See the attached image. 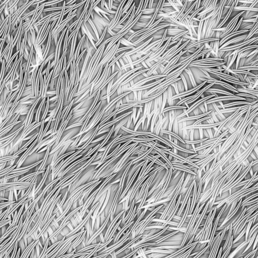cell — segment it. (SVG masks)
Returning a JSON list of instances; mask_svg holds the SVG:
<instances>
[{
	"label": "cell",
	"mask_w": 258,
	"mask_h": 258,
	"mask_svg": "<svg viewBox=\"0 0 258 258\" xmlns=\"http://www.w3.org/2000/svg\"><path fill=\"white\" fill-rule=\"evenodd\" d=\"M183 41V37L181 38V39H180L176 44L172 46V48H170L169 50L165 52V53L163 54L160 58H158L157 60L154 61L155 62H156V63L153 64L152 66L150 68H149V70L147 73V74L149 77L153 75L152 74L153 72L157 71L162 64H163V65L164 64L166 65L172 58H174V57L177 55L181 51H182L183 49L186 48L191 40L189 39L188 41H186L184 44H183L182 46H180L182 44Z\"/></svg>",
	"instance_id": "1"
},
{
	"label": "cell",
	"mask_w": 258,
	"mask_h": 258,
	"mask_svg": "<svg viewBox=\"0 0 258 258\" xmlns=\"http://www.w3.org/2000/svg\"><path fill=\"white\" fill-rule=\"evenodd\" d=\"M216 213V209L213 211H211L207 217L206 221L205 222L204 226L201 231L199 232L198 235H197L195 239L198 240L199 242H209L210 236L211 233L212 227V222L214 218L215 214Z\"/></svg>",
	"instance_id": "2"
},
{
	"label": "cell",
	"mask_w": 258,
	"mask_h": 258,
	"mask_svg": "<svg viewBox=\"0 0 258 258\" xmlns=\"http://www.w3.org/2000/svg\"><path fill=\"white\" fill-rule=\"evenodd\" d=\"M229 231L227 238L223 247H221L219 250L217 258H227L232 248L233 242V222H232L229 225Z\"/></svg>",
	"instance_id": "3"
},
{
	"label": "cell",
	"mask_w": 258,
	"mask_h": 258,
	"mask_svg": "<svg viewBox=\"0 0 258 258\" xmlns=\"http://www.w3.org/2000/svg\"><path fill=\"white\" fill-rule=\"evenodd\" d=\"M227 227H225L224 229L220 231L215 238L213 240L212 246L211 247V251L209 256L208 258H216L218 255V252L219 251V248L222 242L223 238L225 236L226 232L227 231Z\"/></svg>",
	"instance_id": "4"
},
{
	"label": "cell",
	"mask_w": 258,
	"mask_h": 258,
	"mask_svg": "<svg viewBox=\"0 0 258 258\" xmlns=\"http://www.w3.org/2000/svg\"><path fill=\"white\" fill-rule=\"evenodd\" d=\"M127 2V1H122V2L120 3L118 7V9L116 11V14L115 15L114 18L112 19V20L110 22L109 25L107 26L108 29L112 30L118 25V23H119L121 20L120 19L122 16L124 5Z\"/></svg>",
	"instance_id": "5"
},
{
	"label": "cell",
	"mask_w": 258,
	"mask_h": 258,
	"mask_svg": "<svg viewBox=\"0 0 258 258\" xmlns=\"http://www.w3.org/2000/svg\"><path fill=\"white\" fill-rule=\"evenodd\" d=\"M172 37L173 36H169V39L166 41L165 44L160 49L157 50V51H156L151 54V56H150L146 61H145V62L151 63L153 61H155V60L158 59V58H160L161 56L165 53V51L167 50V48L169 47V44L171 42V39H172Z\"/></svg>",
	"instance_id": "6"
},
{
	"label": "cell",
	"mask_w": 258,
	"mask_h": 258,
	"mask_svg": "<svg viewBox=\"0 0 258 258\" xmlns=\"http://www.w3.org/2000/svg\"><path fill=\"white\" fill-rule=\"evenodd\" d=\"M216 94H213V95H210V96H206V97H204V98H202V99H200V100H198V101H196V102H195L193 105H191L188 109H187V110H186V109L184 110V112L181 114L180 116H178V117H177V118L178 119V118L183 117H184V116L188 115V114H190L191 112H192V111H193L194 110H195L196 108H197L198 106H199L201 104H202V103H203V102H205V101L208 100L209 99H210V98H212V97H214V96H216Z\"/></svg>",
	"instance_id": "7"
},
{
	"label": "cell",
	"mask_w": 258,
	"mask_h": 258,
	"mask_svg": "<svg viewBox=\"0 0 258 258\" xmlns=\"http://www.w3.org/2000/svg\"><path fill=\"white\" fill-rule=\"evenodd\" d=\"M171 176H172V169L170 168L169 171H168V172L166 173V175L165 176V177L164 178V179L162 180L163 182V186L161 188V190L158 193V194L155 196V198L154 199V202H156L157 200L161 197V196H162V195L164 194V193L165 192V191L166 190L167 188V186L169 184L170 179H171Z\"/></svg>",
	"instance_id": "8"
},
{
	"label": "cell",
	"mask_w": 258,
	"mask_h": 258,
	"mask_svg": "<svg viewBox=\"0 0 258 258\" xmlns=\"http://www.w3.org/2000/svg\"><path fill=\"white\" fill-rule=\"evenodd\" d=\"M206 83H207V81H205L204 82H203L202 83H201L200 84L198 85L196 87H194V88L190 89V90H188V91H184L183 92L180 93L179 94H178L174 95L173 96V97H172V100H175L176 99H180L181 100H182V98H183V97H186V96H189V95H192V94L196 92L200 88H201Z\"/></svg>",
	"instance_id": "9"
},
{
	"label": "cell",
	"mask_w": 258,
	"mask_h": 258,
	"mask_svg": "<svg viewBox=\"0 0 258 258\" xmlns=\"http://www.w3.org/2000/svg\"><path fill=\"white\" fill-rule=\"evenodd\" d=\"M165 80V78L160 79L157 81H155V82H153L152 83H150L148 84L145 85H143L140 87H136V88H132V87H129L128 88L127 90V92L128 91H145L147 89H150V88H152L154 87H155L156 86H157L158 85L160 84L161 82H162L163 81Z\"/></svg>",
	"instance_id": "10"
},
{
	"label": "cell",
	"mask_w": 258,
	"mask_h": 258,
	"mask_svg": "<svg viewBox=\"0 0 258 258\" xmlns=\"http://www.w3.org/2000/svg\"><path fill=\"white\" fill-rule=\"evenodd\" d=\"M167 76V75H166L164 74H158L157 75H153L152 76H150L148 77H147V78L143 79L142 80L139 81L138 82L136 83L133 86L131 87H132V88H136V87H140V86H142L143 85H144L145 84H146V83L150 81H152L153 80L158 79L159 78H165V77H166Z\"/></svg>",
	"instance_id": "11"
},
{
	"label": "cell",
	"mask_w": 258,
	"mask_h": 258,
	"mask_svg": "<svg viewBox=\"0 0 258 258\" xmlns=\"http://www.w3.org/2000/svg\"><path fill=\"white\" fill-rule=\"evenodd\" d=\"M153 37L152 36L150 38H149L148 40L145 41L143 44H141L140 46H137L136 48H135L134 49H133L129 52H126V53L124 55V56H133L134 55L138 53L141 51H142L143 49H144L145 48H146L148 44H150V42L152 40H153Z\"/></svg>",
	"instance_id": "12"
},
{
	"label": "cell",
	"mask_w": 258,
	"mask_h": 258,
	"mask_svg": "<svg viewBox=\"0 0 258 258\" xmlns=\"http://www.w3.org/2000/svg\"><path fill=\"white\" fill-rule=\"evenodd\" d=\"M219 39H217V38H216L201 39L200 40L196 41L194 43H192V44H189V46H187L184 49L188 51V50H190L191 49L195 48V47L197 48V49H199V48H201L202 46H200L202 44H205L206 43H208L209 42H211V41H216V40H219Z\"/></svg>",
	"instance_id": "13"
},
{
	"label": "cell",
	"mask_w": 258,
	"mask_h": 258,
	"mask_svg": "<svg viewBox=\"0 0 258 258\" xmlns=\"http://www.w3.org/2000/svg\"><path fill=\"white\" fill-rule=\"evenodd\" d=\"M162 3H163V1H158V2L157 3L156 7V9H155V12L154 13L152 18L149 21L148 23L147 24V25H146V26L145 28H151L152 27V26L153 25V24L155 23V20L157 18V16L158 15L160 8H161V5H162Z\"/></svg>",
	"instance_id": "14"
},
{
	"label": "cell",
	"mask_w": 258,
	"mask_h": 258,
	"mask_svg": "<svg viewBox=\"0 0 258 258\" xmlns=\"http://www.w3.org/2000/svg\"><path fill=\"white\" fill-rule=\"evenodd\" d=\"M187 52H188V51H187V50H185L184 51H182L177 55H176L175 57H174V58H172L171 60H170V61L165 65V71L167 69H168L170 67H171V66L175 65L177 64V63L180 60L181 57L184 54H186Z\"/></svg>",
	"instance_id": "15"
},
{
	"label": "cell",
	"mask_w": 258,
	"mask_h": 258,
	"mask_svg": "<svg viewBox=\"0 0 258 258\" xmlns=\"http://www.w3.org/2000/svg\"><path fill=\"white\" fill-rule=\"evenodd\" d=\"M230 99H245L243 98L237 97L235 95H230V96H220V97H216L214 98L209 99L206 102L207 104H210V103H214L217 101H221V100H229Z\"/></svg>",
	"instance_id": "16"
},
{
	"label": "cell",
	"mask_w": 258,
	"mask_h": 258,
	"mask_svg": "<svg viewBox=\"0 0 258 258\" xmlns=\"http://www.w3.org/2000/svg\"><path fill=\"white\" fill-rule=\"evenodd\" d=\"M195 183H196V181L195 180L193 182V183H192L191 185L190 186L189 188L188 191L187 192L186 195H185V198H184V201H183V202L182 203V206H181V208H180L179 212L178 213V215H180L181 214V213L183 212L184 208H185V205H186V204H187V201H188L189 197L190 196V194H191V192L192 191V189L193 188V186H194Z\"/></svg>",
	"instance_id": "17"
},
{
	"label": "cell",
	"mask_w": 258,
	"mask_h": 258,
	"mask_svg": "<svg viewBox=\"0 0 258 258\" xmlns=\"http://www.w3.org/2000/svg\"><path fill=\"white\" fill-rule=\"evenodd\" d=\"M238 2H239L238 1H233V3L231 4L230 8L229 9L228 12H227V14L225 16V18H224V19H223V20L221 21V23H220L219 25L217 26V28H216L217 29H219L220 27H222V26L224 24V23L228 20V19H229V17H230V15H231V13L232 12V10H233L234 7H236V6L238 5Z\"/></svg>",
	"instance_id": "18"
},
{
	"label": "cell",
	"mask_w": 258,
	"mask_h": 258,
	"mask_svg": "<svg viewBox=\"0 0 258 258\" xmlns=\"http://www.w3.org/2000/svg\"><path fill=\"white\" fill-rule=\"evenodd\" d=\"M249 243H250V239H248L247 241H245V240L243 243H242V244L240 245L239 246H238V247L236 248L235 250H234V251H233V252H232L231 254H230L229 256H228L227 258H234V257H235V255L238 254V252H240L241 249L245 248L248 244H249Z\"/></svg>",
	"instance_id": "19"
},
{
	"label": "cell",
	"mask_w": 258,
	"mask_h": 258,
	"mask_svg": "<svg viewBox=\"0 0 258 258\" xmlns=\"http://www.w3.org/2000/svg\"><path fill=\"white\" fill-rule=\"evenodd\" d=\"M167 29V34L171 36H175L176 35H178L180 33H182L184 31H186V30H184L183 29H181L179 27H174V28H168Z\"/></svg>",
	"instance_id": "20"
},
{
	"label": "cell",
	"mask_w": 258,
	"mask_h": 258,
	"mask_svg": "<svg viewBox=\"0 0 258 258\" xmlns=\"http://www.w3.org/2000/svg\"><path fill=\"white\" fill-rule=\"evenodd\" d=\"M185 71L188 74L189 79H190V82L191 83L192 86L193 87V88L197 86L198 85L197 84L196 81V80L195 79V77L194 76L193 74L191 69L190 68V67H188V68L186 69L185 70Z\"/></svg>",
	"instance_id": "21"
},
{
	"label": "cell",
	"mask_w": 258,
	"mask_h": 258,
	"mask_svg": "<svg viewBox=\"0 0 258 258\" xmlns=\"http://www.w3.org/2000/svg\"><path fill=\"white\" fill-rule=\"evenodd\" d=\"M197 2H198V1H195L194 3L190 6V8H189L188 10L186 11L185 13L183 15V16L180 18V20H179V21L180 22H181V23H183V22H184V20L187 18V17L189 15V14H190V13L192 12V10H193V9L195 8V7L196 5Z\"/></svg>",
	"instance_id": "22"
},
{
	"label": "cell",
	"mask_w": 258,
	"mask_h": 258,
	"mask_svg": "<svg viewBox=\"0 0 258 258\" xmlns=\"http://www.w3.org/2000/svg\"><path fill=\"white\" fill-rule=\"evenodd\" d=\"M167 102L168 103L170 106H172L174 105V101L172 100V97H173V91L172 89L171 85H170L167 88Z\"/></svg>",
	"instance_id": "23"
},
{
	"label": "cell",
	"mask_w": 258,
	"mask_h": 258,
	"mask_svg": "<svg viewBox=\"0 0 258 258\" xmlns=\"http://www.w3.org/2000/svg\"><path fill=\"white\" fill-rule=\"evenodd\" d=\"M190 203H191V198H189V201H188V205H187V207L186 211L185 212V213H184L183 217L182 218L181 221L180 222V223H179V224L178 225V228H180V227H181L183 224H184L185 220H186V218H187V216H188V213H189V210H190Z\"/></svg>",
	"instance_id": "24"
},
{
	"label": "cell",
	"mask_w": 258,
	"mask_h": 258,
	"mask_svg": "<svg viewBox=\"0 0 258 258\" xmlns=\"http://www.w3.org/2000/svg\"><path fill=\"white\" fill-rule=\"evenodd\" d=\"M140 167L137 170V171L135 172V174H134V175L133 176L132 178L131 179L130 181V182L129 183H128L127 185V187H126V189L124 191V193H123V194L122 195V197L124 196L126 194V193H127V192H128L129 190L130 189V188L131 186L132 185V183L134 181L135 179V178H136V176L137 175V174H138L139 171H140Z\"/></svg>",
	"instance_id": "25"
},
{
	"label": "cell",
	"mask_w": 258,
	"mask_h": 258,
	"mask_svg": "<svg viewBox=\"0 0 258 258\" xmlns=\"http://www.w3.org/2000/svg\"><path fill=\"white\" fill-rule=\"evenodd\" d=\"M188 108L187 106H181V105H172V106H170L169 107H165V108L163 110L162 114H164L165 112L167 111H171V110H181V109H187Z\"/></svg>",
	"instance_id": "26"
},
{
	"label": "cell",
	"mask_w": 258,
	"mask_h": 258,
	"mask_svg": "<svg viewBox=\"0 0 258 258\" xmlns=\"http://www.w3.org/2000/svg\"><path fill=\"white\" fill-rule=\"evenodd\" d=\"M258 232V231H257V230L255 231V232H254V234H253V235H252V236H251V238H248V239H250V243H249V244H248V245L247 246V248L245 249V250H244V252L240 254V256L243 255L244 253H245L247 251H248V250L251 248V247L252 246V245L254 243V240H255V238H256V235L257 234Z\"/></svg>",
	"instance_id": "27"
},
{
	"label": "cell",
	"mask_w": 258,
	"mask_h": 258,
	"mask_svg": "<svg viewBox=\"0 0 258 258\" xmlns=\"http://www.w3.org/2000/svg\"><path fill=\"white\" fill-rule=\"evenodd\" d=\"M136 5L134 7V9H133V10L132 12V14L130 16V18H129L127 21L126 22V23L125 24V25H124V26L123 28L124 29V28H125L127 27H128V25H129V24H130L132 22L133 20L135 19V17H136L135 16V12H136Z\"/></svg>",
	"instance_id": "28"
},
{
	"label": "cell",
	"mask_w": 258,
	"mask_h": 258,
	"mask_svg": "<svg viewBox=\"0 0 258 258\" xmlns=\"http://www.w3.org/2000/svg\"><path fill=\"white\" fill-rule=\"evenodd\" d=\"M188 3V1H185V2H184L183 6L182 7V8L181 9L180 12L177 14V15H176V18H174L175 20H180L181 17H182L183 16V14L184 12H185L186 10Z\"/></svg>",
	"instance_id": "29"
},
{
	"label": "cell",
	"mask_w": 258,
	"mask_h": 258,
	"mask_svg": "<svg viewBox=\"0 0 258 258\" xmlns=\"http://www.w3.org/2000/svg\"><path fill=\"white\" fill-rule=\"evenodd\" d=\"M135 4H136L135 3H134L133 4L130 9L129 10V11H128V12L126 13V15L123 17V18L120 21V22H119V23H118V25H121V24L123 23L124 21L126 20V19L128 18L130 16V15L132 14V12L133 10V9H134V7L136 5Z\"/></svg>",
	"instance_id": "30"
},
{
	"label": "cell",
	"mask_w": 258,
	"mask_h": 258,
	"mask_svg": "<svg viewBox=\"0 0 258 258\" xmlns=\"http://www.w3.org/2000/svg\"><path fill=\"white\" fill-rule=\"evenodd\" d=\"M206 92H210V93H219V94H226V95H233V94H232L228 92H227V91H224V90H220V89H214V88H212V89L211 88V89H208L207 90Z\"/></svg>",
	"instance_id": "31"
},
{
	"label": "cell",
	"mask_w": 258,
	"mask_h": 258,
	"mask_svg": "<svg viewBox=\"0 0 258 258\" xmlns=\"http://www.w3.org/2000/svg\"><path fill=\"white\" fill-rule=\"evenodd\" d=\"M204 21H201L198 24V32H197V39L198 41L201 40V34L202 32L203 26L204 24Z\"/></svg>",
	"instance_id": "32"
},
{
	"label": "cell",
	"mask_w": 258,
	"mask_h": 258,
	"mask_svg": "<svg viewBox=\"0 0 258 258\" xmlns=\"http://www.w3.org/2000/svg\"><path fill=\"white\" fill-rule=\"evenodd\" d=\"M210 112H206V113H205V114H203V115H198V116H192V117H188L187 118H184L183 119H182V120H181L179 121V122H185V121H189V120H195V119H198L199 118H201V117H204V116H205V115H206L207 114H208Z\"/></svg>",
	"instance_id": "33"
},
{
	"label": "cell",
	"mask_w": 258,
	"mask_h": 258,
	"mask_svg": "<svg viewBox=\"0 0 258 258\" xmlns=\"http://www.w3.org/2000/svg\"><path fill=\"white\" fill-rule=\"evenodd\" d=\"M133 2H134V1L133 0H130V1H129L127 2V3L125 5V6L124 7L122 15L124 14H125V13L126 14L128 12L129 10L130 9L131 6H132V5L133 4Z\"/></svg>",
	"instance_id": "34"
},
{
	"label": "cell",
	"mask_w": 258,
	"mask_h": 258,
	"mask_svg": "<svg viewBox=\"0 0 258 258\" xmlns=\"http://www.w3.org/2000/svg\"><path fill=\"white\" fill-rule=\"evenodd\" d=\"M149 21H138V22L136 23V24L135 25V26L137 27L136 28H135V29H140V28H145L146 27V25H147V24L148 23Z\"/></svg>",
	"instance_id": "35"
},
{
	"label": "cell",
	"mask_w": 258,
	"mask_h": 258,
	"mask_svg": "<svg viewBox=\"0 0 258 258\" xmlns=\"http://www.w3.org/2000/svg\"><path fill=\"white\" fill-rule=\"evenodd\" d=\"M121 44H123L125 46H134V47H137L136 46H135L133 42H131V41H129L128 39L125 38H122L121 39Z\"/></svg>",
	"instance_id": "36"
},
{
	"label": "cell",
	"mask_w": 258,
	"mask_h": 258,
	"mask_svg": "<svg viewBox=\"0 0 258 258\" xmlns=\"http://www.w3.org/2000/svg\"><path fill=\"white\" fill-rule=\"evenodd\" d=\"M163 96V101H162V107H161V113L160 114L162 115L163 110L165 108V105L166 104L167 101V91H165L162 94Z\"/></svg>",
	"instance_id": "37"
},
{
	"label": "cell",
	"mask_w": 258,
	"mask_h": 258,
	"mask_svg": "<svg viewBox=\"0 0 258 258\" xmlns=\"http://www.w3.org/2000/svg\"><path fill=\"white\" fill-rule=\"evenodd\" d=\"M190 34L189 31L187 30L186 31H184V32H183L182 33L176 35L175 36H173L172 38V39H171V41H172V42H174V41H176V40H178V39H181V38H180L181 37H183L184 35H186V34Z\"/></svg>",
	"instance_id": "38"
},
{
	"label": "cell",
	"mask_w": 258,
	"mask_h": 258,
	"mask_svg": "<svg viewBox=\"0 0 258 258\" xmlns=\"http://www.w3.org/2000/svg\"><path fill=\"white\" fill-rule=\"evenodd\" d=\"M253 220L250 221V222H248V224L247 225V227H246V238H245V241H247L248 240V236L249 235L250 230H251V227L252 224H253Z\"/></svg>",
	"instance_id": "39"
},
{
	"label": "cell",
	"mask_w": 258,
	"mask_h": 258,
	"mask_svg": "<svg viewBox=\"0 0 258 258\" xmlns=\"http://www.w3.org/2000/svg\"><path fill=\"white\" fill-rule=\"evenodd\" d=\"M144 3V1H140L139 2V5L138 8L137 9L136 12H135V16H136V17L138 16L142 12Z\"/></svg>",
	"instance_id": "40"
},
{
	"label": "cell",
	"mask_w": 258,
	"mask_h": 258,
	"mask_svg": "<svg viewBox=\"0 0 258 258\" xmlns=\"http://www.w3.org/2000/svg\"><path fill=\"white\" fill-rule=\"evenodd\" d=\"M155 9L156 8H147L145 9L144 10L142 11V15H152L154 14V13L155 12Z\"/></svg>",
	"instance_id": "41"
},
{
	"label": "cell",
	"mask_w": 258,
	"mask_h": 258,
	"mask_svg": "<svg viewBox=\"0 0 258 258\" xmlns=\"http://www.w3.org/2000/svg\"><path fill=\"white\" fill-rule=\"evenodd\" d=\"M177 84H178V89H179L180 93H182V92L185 91V86H184V85L182 81V79L177 81Z\"/></svg>",
	"instance_id": "42"
},
{
	"label": "cell",
	"mask_w": 258,
	"mask_h": 258,
	"mask_svg": "<svg viewBox=\"0 0 258 258\" xmlns=\"http://www.w3.org/2000/svg\"><path fill=\"white\" fill-rule=\"evenodd\" d=\"M246 227H247V226L244 228V229H243V230L240 232V233L238 235V237L236 238L235 240H233V244H235L236 242H238V240H240V239L241 238H242V237L244 236V234H246Z\"/></svg>",
	"instance_id": "43"
},
{
	"label": "cell",
	"mask_w": 258,
	"mask_h": 258,
	"mask_svg": "<svg viewBox=\"0 0 258 258\" xmlns=\"http://www.w3.org/2000/svg\"><path fill=\"white\" fill-rule=\"evenodd\" d=\"M180 77L181 78V79H182V81H183V84H184V86H185V91H188V83H187V79H186V77H185V76H184V75L183 74V73H182V74L180 75Z\"/></svg>",
	"instance_id": "44"
},
{
	"label": "cell",
	"mask_w": 258,
	"mask_h": 258,
	"mask_svg": "<svg viewBox=\"0 0 258 258\" xmlns=\"http://www.w3.org/2000/svg\"><path fill=\"white\" fill-rule=\"evenodd\" d=\"M258 223H257L255 225H254L252 228H251V229L250 230L249 235V236H248V238H251V236H252V235H253L254 232L257 230V229H258Z\"/></svg>",
	"instance_id": "45"
},
{
	"label": "cell",
	"mask_w": 258,
	"mask_h": 258,
	"mask_svg": "<svg viewBox=\"0 0 258 258\" xmlns=\"http://www.w3.org/2000/svg\"><path fill=\"white\" fill-rule=\"evenodd\" d=\"M152 15H142L141 16L140 19V20H139V21H142L143 20H144V21H148V20L149 19V20L151 19V18H152Z\"/></svg>",
	"instance_id": "46"
},
{
	"label": "cell",
	"mask_w": 258,
	"mask_h": 258,
	"mask_svg": "<svg viewBox=\"0 0 258 258\" xmlns=\"http://www.w3.org/2000/svg\"><path fill=\"white\" fill-rule=\"evenodd\" d=\"M160 11L164 13H169L174 12L175 10L171 9L170 7H164L163 8H160Z\"/></svg>",
	"instance_id": "47"
},
{
	"label": "cell",
	"mask_w": 258,
	"mask_h": 258,
	"mask_svg": "<svg viewBox=\"0 0 258 258\" xmlns=\"http://www.w3.org/2000/svg\"><path fill=\"white\" fill-rule=\"evenodd\" d=\"M171 87H173V88H174V91L175 92L176 94H178L180 93V92H179V89H178L177 82H176L174 83L173 84H172L171 85ZM176 94H175V95H176Z\"/></svg>",
	"instance_id": "48"
},
{
	"label": "cell",
	"mask_w": 258,
	"mask_h": 258,
	"mask_svg": "<svg viewBox=\"0 0 258 258\" xmlns=\"http://www.w3.org/2000/svg\"><path fill=\"white\" fill-rule=\"evenodd\" d=\"M258 248H256V249H255V250H253L252 252L250 253H249V254H247L246 256H245L244 258H250L251 256H252L254 254H255L257 252V251H258Z\"/></svg>",
	"instance_id": "49"
},
{
	"label": "cell",
	"mask_w": 258,
	"mask_h": 258,
	"mask_svg": "<svg viewBox=\"0 0 258 258\" xmlns=\"http://www.w3.org/2000/svg\"><path fill=\"white\" fill-rule=\"evenodd\" d=\"M183 37L185 38L186 39H190L191 41H193V40H194L195 41H196V40L198 41V39H197V38H196V37H192V36H191L188 35V34H186V35H184Z\"/></svg>",
	"instance_id": "50"
},
{
	"label": "cell",
	"mask_w": 258,
	"mask_h": 258,
	"mask_svg": "<svg viewBox=\"0 0 258 258\" xmlns=\"http://www.w3.org/2000/svg\"><path fill=\"white\" fill-rule=\"evenodd\" d=\"M232 71L233 72H234V73H242V72H241V71H240L237 70H232ZM243 72L244 73H245V74H246L251 75V76H254V77L256 76V75H255L253 74L252 73H251L249 72H246V71H243Z\"/></svg>",
	"instance_id": "51"
},
{
	"label": "cell",
	"mask_w": 258,
	"mask_h": 258,
	"mask_svg": "<svg viewBox=\"0 0 258 258\" xmlns=\"http://www.w3.org/2000/svg\"><path fill=\"white\" fill-rule=\"evenodd\" d=\"M143 91H138V101H141L142 100V95Z\"/></svg>",
	"instance_id": "52"
},
{
	"label": "cell",
	"mask_w": 258,
	"mask_h": 258,
	"mask_svg": "<svg viewBox=\"0 0 258 258\" xmlns=\"http://www.w3.org/2000/svg\"><path fill=\"white\" fill-rule=\"evenodd\" d=\"M258 233H257V234L256 235V238H255V240L254 241V246H253V250H255V248H256V246L257 245V244H258Z\"/></svg>",
	"instance_id": "53"
},
{
	"label": "cell",
	"mask_w": 258,
	"mask_h": 258,
	"mask_svg": "<svg viewBox=\"0 0 258 258\" xmlns=\"http://www.w3.org/2000/svg\"><path fill=\"white\" fill-rule=\"evenodd\" d=\"M154 1H153V0L149 1L148 8H153V5H154Z\"/></svg>",
	"instance_id": "54"
},
{
	"label": "cell",
	"mask_w": 258,
	"mask_h": 258,
	"mask_svg": "<svg viewBox=\"0 0 258 258\" xmlns=\"http://www.w3.org/2000/svg\"><path fill=\"white\" fill-rule=\"evenodd\" d=\"M148 3L149 1H145L144 3V5H143V6L142 10H144L145 9H147V6L148 5Z\"/></svg>",
	"instance_id": "55"
},
{
	"label": "cell",
	"mask_w": 258,
	"mask_h": 258,
	"mask_svg": "<svg viewBox=\"0 0 258 258\" xmlns=\"http://www.w3.org/2000/svg\"><path fill=\"white\" fill-rule=\"evenodd\" d=\"M119 61L120 64L122 65V67L125 66V65H126V64H125V63H124V61H123V60L122 59V58H121Z\"/></svg>",
	"instance_id": "56"
},
{
	"label": "cell",
	"mask_w": 258,
	"mask_h": 258,
	"mask_svg": "<svg viewBox=\"0 0 258 258\" xmlns=\"http://www.w3.org/2000/svg\"><path fill=\"white\" fill-rule=\"evenodd\" d=\"M141 64H142V66L143 67H145V69H149L147 65V64H146V63L145 62V61L143 62Z\"/></svg>",
	"instance_id": "57"
},
{
	"label": "cell",
	"mask_w": 258,
	"mask_h": 258,
	"mask_svg": "<svg viewBox=\"0 0 258 258\" xmlns=\"http://www.w3.org/2000/svg\"><path fill=\"white\" fill-rule=\"evenodd\" d=\"M115 66H116V65H115V64H114V65H113L112 66V74H114V73H115L114 72H115Z\"/></svg>",
	"instance_id": "58"
},
{
	"label": "cell",
	"mask_w": 258,
	"mask_h": 258,
	"mask_svg": "<svg viewBox=\"0 0 258 258\" xmlns=\"http://www.w3.org/2000/svg\"><path fill=\"white\" fill-rule=\"evenodd\" d=\"M255 255H256V253H255V254H253V255L252 256H251V257H250V258H254V257H255Z\"/></svg>",
	"instance_id": "59"
},
{
	"label": "cell",
	"mask_w": 258,
	"mask_h": 258,
	"mask_svg": "<svg viewBox=\"0 0 258 258\" xmlns=\"http://www.w3.org/2000/svg\"><path fill=\"white\" fill-rule=\"evenodd\" d=\"M258 258V256H257V258Z\"/></svg>",
	"instance_id": "60"
},
{
	"label": "cell",
	"mask_w": 258,
	"mask_h": 258,
	"mask_svg": "<svg viewBox=\"0 0 258 258\" xmlns=\"http://www.w3.org/2000/svg\"><path fill=\"white\" fill-rule=\"evenodd\" d=\"M240 258H243V257H240Z\"/></svg>",
	"instance_id": "61"
}]
</instances>
